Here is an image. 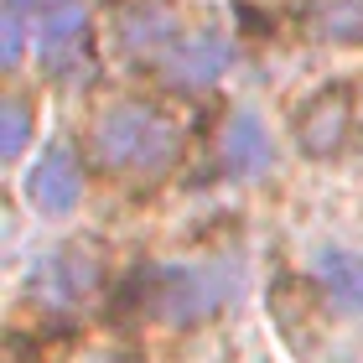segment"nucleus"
<instances>
[{
    "instance_id": "obj_3",
    "label": "nucleus",
    "mask_w": 363,
    "mask_h": 363,
    "mask_svg": "<svg viewBox=\"0 0 363 363\" xmlns=\"http://www.w3.org/2000/svg\"><path fill=\"white\" fill-rule=\"evenodd\" d=\"M223 296H228V275L197 270V265H172V270H151L145 275L140 301L151 306V317L187 327V322L213 317V311L223 306Z\"/></svg>"
},
{
    "instance_id": "obj_6",
    "label": "nucleus",
    "mask_w": 363,
    "mask_h": 363,
    "mask_svg": "<svg viewBox=\"0 0 363 363\" xmlns=\"http://www.w3.org/2000/svg\"><path fill=\"white\" fill-rule=\"evenodd\" d=\"M228 62H234V52H228L223 37L192 31V37H177L167 52H161V73H167L172 84H182V89H208V84L223 78Z\"/></svg>"
},
{
    "instance_id": "obj_11",
    "label": "nucleus",
    "mask_w": 363,
    "mask_h": 363,
    "mask_svg": "<svg viewBox=\"0 0 363 363\" xmlns=\"http://www.w3.org/2000/svg\"><path fill=\"white\" fill-rule=\"evenodd\" d=\"M0 135H6V140H0V156H6V161H16V156H21L26 151V135H31V114H26V104H21V99H6V130H0Z\"/></svg>"
},
{
    "instance_id": "obj_8",
    "label": "nucleus",
    "mask_w": 363,
    "mask_h": 363,
    "mask_svg": "<svg viewBox=\"0 0 363 363\" xmlns=\"http://www.w3.org/2000/svg\"><path fill=\"white\" fill-rule=\"evenodd\" d=\"M317 280H322V296H327L333 311H342V317H358L363 311V255L358 250H342V244L322 250L317 255Z\"/></svg>"
},
{
    "instance_id": "obj_10",
    "label": "nucleus",
    "mask_w": 363,
    "mask_h": 363,
    "mask_svg": "<svg viewBox=\"0 0 363 363\" xmlns=\"http://www.w3.org/2000/svg\"><path fill=\"white\" fill-rule=\"evenodd\" d=\"M311 26L327 42H363V0H317Z\"/></svg>"
},
{
    "instance_id": "obj_4",
    "label": "nucleus",
    "mask_w": 363,
    "mask_h": 363,
    "mask_svg": "<svg viewBox=\"0 0 363 363\" xmlns=\"http://www.w3.org/2000/svg\"><path fill=\"white\" fill-rule=\"evenodd\" d=\"M353 120H358L353 89L348 84H327V89L301 99V109L291 114V135H296V145H301V156L327 161V156H337L342 145H348Z\"/></svg>"
},
{
    "instance_id": "obj_7",
    "label": "nucleus",
    "mask_w": 363,
    "mask_h": 363,
    "mask_svg": "<svg viewBox=\"0 0 363 363\" xmlns=\"http://www.w3.org/2000/svg\"><path fill=\"white\" fill-rule=\"evenodd\" d=\"M218 156H223V172L228 177H244V182L265 177L275 167V140H270L265 120L250 114V109L228 114V125H223V135H218Z\"/></svg>"
},
{
    "instance_id": "obj_2",
    "label": "nucleus",
    "mask_w": 363,
    "mask_h": 363,
    "mask_svg": "<svg viewBox=\"0 0 363 363\" xmlns=\"http://www.w3.org/2000/svg\"><path fill=\"white\" fill-rule=\"evenodd\" d=\"M11 16H21L42 62L52 73L89 57V0H6Z\"/></svg>"
},
{
    "instance_id": "obj_1",
    "label": "nucleus",
    "mask_w": 363,
    "mask_h": 363,
    "mask_svg": "<svg viewBox=\"0 0 363 363\" xmlns=\"http://www.w3.org/2000/svg\"><path fill=\"white\" fill-rule=\"evenodd\" d=\"M94 156L114 177L156 182L182 156V125L151 99H114L94 120Z\"/></svg>"
},
{
    "instance_id": "obj_9",
    "label": "nucleus",
    "mask_w": 363,
    "mask_h": 363,
    "mask_svg": "<svg viewBox=\"0 0 363 363\" xmlns=\"http://www.w3.org/2000/svg\"><path fill=\"white\" fill-rule=\"evenodd\" d=\"M42 280H47V296H52V306H68V301H78L94 280H99V259H89L84 250H73V255H52L47 259V270H42Z\"/></svg>"
},
{
    "instance_id": "obj_5",
    "label": "nucleus",
    "mask_w": 363,
    "mask_h": 363,
    "mask_svg": "<svg viewBox=\"0 0 363 363\" xmlns=\"http://www.w3.org/2000/svg\"><path fill=\"white\" fill-rule=\"evenodd\" d=\"M78 197H84V167H78V156L68 145H52L26 177V203L47 213V218H68L78 208Z\"/></svg>"
},
{
    "instance_id": "obj_12",
    "label": "nucleus",
    "mask_w": 363,
    "mask_h": 363,
    "mask_svg": "<svg viewBox=\"0 0 363 363\" xmlns=\"http://www.w3.org/2000/svg\"><path fill=\"white\" fill-rule=\"evenodd\" d=\"M0 26H6V31H0V52H6V68H16V62H21L26 57V37H31V31H26V21H21V16H0Z\"/></svg>"
}]
</instances>
